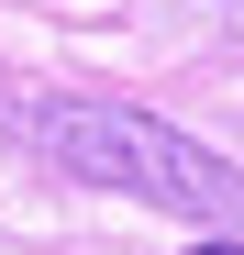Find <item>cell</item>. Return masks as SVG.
Segmentation results:
<instances>
[{
	"label": "cell",
	"instance_id": "6da1fadb",
	"mask_svg": "<svg viewBox=\"0 0 244 255\" xmlns=\"http://www.w3.org/2000/svg\"><path fill=\"white\" fill-rule=\"evenodd\" d=\"M22 133L45 144L67 178L122 189V200H155V211H178V222H211L222 244H244V166L211 155V144H189L178 122H155L133 100H33Z\"/></svg>",
	"mask_w": 244,
	"mask_h": 255
},
{
	"label": "cell",
	"instance_id": "7a4b0ae2",
	"mask_svg": "<svg viewBox=\"0 0 244 255\" xmlns=\"http://www.w3.org/2000/svg\"><path fill=\"white\" fill-rule=\"evenodd\" d=\"M178 255H244V244H222V233H211V244H178Z\"/></svg>",
	"mask_w": 244,
	"mask_h": 255
}]
</instances>
